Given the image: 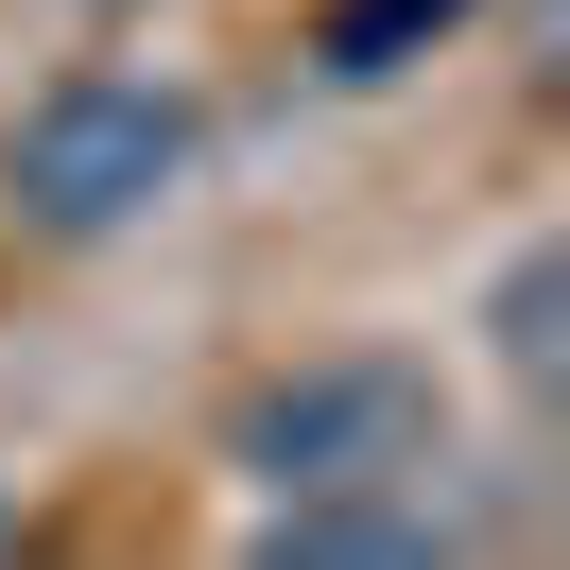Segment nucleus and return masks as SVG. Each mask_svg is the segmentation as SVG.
<instances>
[{
	"label": "nucleus",
	"mask_w": 570,
	"mask_h": 570,
	"mask_svg": "<svg viewBox=\"0 0 570 570\" xmlns=\"http://www.w3.org/2000/svg\"><path fill=\"white\" fill-rule=\"evenodd\" d=\"M190 156H208V105L174 70L87 52V70H52L36 105L0 121V225L18 243H121V225H156L190 190Z\"/></svg>",
	"instance_id": "1"
},
{
	"label": "nucleus",
	"mask_w": 570,
	"mask_h": 570,
	"mask_svg": "<svg viewBox=\"0 0 570 570\" xmlns=\"http://www.w3.org/2000/svg\"><path fill=\"white\" fill-rule=\"evenodd\" d=\"M484 346H501V381H519V397L570 381V243H519V259L484 277Z\"/></svg>",
	"instance_id": "4"
},
{
	"label": "nucleus",
	"mask_w": 570,
	"mask_h": 570,
	"mask_svg": "<svg viewBox=\"0 0 570 570\" xmlns=\"http://www.w3.org/2000/svg\"><path fill=\"white\" fill-rule=\"evenodd\" d=\"M87 18H156V0H87Z\"/></svg>",
	"instance_id": "6"
},
{
	"label": "nucleus",
	"mask_w": 570,
	"mask_h": 570,
	"mask_svg": "<svg viewBox=\"0 0 570 570\" xmlns=\"http://www.w3.org/2000/svg\"><path fill=\"white\" fill-rule=\"evenodd\" d=\"M450 18H466V0H312V70L328 87H381V70H415Z\"/></svg>",
	"instance_id": "5"
},
{
	"label": "nucleus",
	"mask_w": 570,
	"mask_h": 570,
	"mask_svg": "<svg viewBox=\"0 0 570 570\" xmlns=\"http://www.w3.org/2000/svg\"><path fill=\"white\" fill-rule=\"evenodd\" d=\"M0 535H18V484H0Z\"/></svg>",
	"instance_id": "7"
},
{
	"label": "nucleus",
	"mask_w": 570,
	"mask_h": 570,
	"mask_svg": "<svg viewBox=\"0 0 570 570\" xmlns=\"http://www.w3.org/2000/svg\"><path fill=\"white\" fill-rule=\"evenodd\" d=\"M225 466H243V501H312V484H450V381H432L415 346L277 363V381H243V415H225Z\"/></svg>",
	"instance_id": "2"
},
{
	"label": "nucleus",
	"mask_w": 570,
	"mask_h": 570,
	"mask_svg": "<svg viewBox=\"0 0 570 570\" xmlns=\"http://www.w3.org/2000/svg\"><path fill=\"white\" fill-rule=\"evenodd\" d=\"M243 553L259 570H450L466 519L450 484H312V501H243Z\"/></svg>",
	"instance_id": "3"
}]
</instances>
